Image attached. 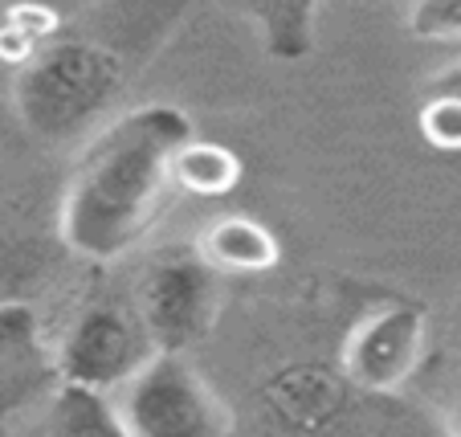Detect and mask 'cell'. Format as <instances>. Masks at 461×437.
I'll list each match as a JSON object with an SVG mask.
<instances>
[{
  "instance_id": "7c38bea8",
  "label": "cell",
  "mask_w": 461,
  "mask_h": 437,
  "mask_svg": "<svg viewBox=\"0 0 461 437\" xmlns=\"http://www.w3.org/2000/svg\"><path fill=\"white\" fill-rule=\"evenodd\" d=\"M45 437H127V429L106 393L58 385L50 401V433Z\"/></svg>"
},
{
  "instance_id": "8992f818",
  "label": "cell",
  "mask_w": 461,
  "mask_h": 437,
  "mask_svg": "<svg viewBox=\"0 0 461 437\" xmlns=\"http://www.w3.org/2000/svg\"><path fill=\"white\" fill-rule=\"evenodd\" d=\"M151 356L156 348L148 343L135 311L114 303H90L86 311H78L70 335L53 360H58L61 385L111 393V388L127 385Z\"/></svg>"
},
{
  "instance_id": "6da1fadb",
  "label": "cell",
  "mask_w": 461,
  "mask_h": 437,
  "mask_svg": "<svg viewBox=\"0 0 461 437\" xmlns=\"http://www.w3.org/2000/svg\"><path fill=\"white\" fill-rule=\"evenodd\" d=\"M192 140V119L172 103L127 111L90 140L58 201V241L82 262H119L159 221L172 159Z\"/></svg>"
},
{
  "instance_id": "5b68a950",
  "label": "cell",
  "mask_w": 461,
  "mask_h": 437,
  "mask_svg": "<svg viewBox=\"0 0 461 437\" xmlns=\"http://www.w3.org/2000/svg\"><path fill=\"white\" fill-rule=\"evenodd\" d=\"M429 351V319L417 303H384L351 323L339 351V372L356 393H401Z\"/></svg>"
},
{
  "instance_id": "7a4b0ae2",
  "label": "cell",
  "mask_w": 461,
  "mask_h": 437,
  "mask_svg": "<svg viewBox=\"0 0 461 437\" xmlns=\"http://www.w3.org/2000/svg\"><path fill=\"white\" fill-rule=\"evenodd\" d=\"M131 58L111 37L61 29L13 74V111L25 132L66 143L90 132L131 82Z\"/></svg>"
},
{
  "instance_id": "5bb4252c",
  "label": "cell",
  "mask_w": 461,
  "mask_h": 437,
  "mask_svg": "<svg viewBox=\"0 0 461 437\" xmlns=\"http://www.w3.org/2000/svg\"><path fill=\"white\" fill-rule=\"evenodd\" d=\"M417 132L429 148L437 151H461V103L457 98L425 95L417 111Z\"/></svg>"
},
{
  "instance_id": "3957f363",
  "label": "cell",
  "mask_w": 461,
  "mask_h": 437,
  "mask_svg": "<svg viewBox=\"0 0 461 437\" xmlns=\"http://www.w3.org/2000/svg\"><path fill=\"white\" fill-rule=\"evenodd\" d=\"M127 437H233V417L184 356H156L119 388Z\"/></svg>"
},
{
  "instance_id": "2e32d148",
  "label": "cell",
  "mask_w": 461,
  "mask_h": 437,
  "mask_svg": "<svg viewBox=\"0 0 461 437\" xmlns=\"http://www.w3.org/2000/svg\"><path fill=\"white\" fill-rule=\"evenodd\" d=\"M425 95H437V98H457L461 103V61H453V66H445L441 74H433L425 86Z\"/></svg>"
},
{
  "instance_id": "52a82bcc",
  "label": "cell",
  "mask_w": 461,
  "mask_h": 437,
  "mask_svg": "<svg viewBox=\"0 0 461 437\" xmlns=\"http://www.w3.org/2000/svg\"><path fill=\"white\" fill-rule=\"evenodd\" d=\"M351 401L356 388L343 380V372L319 360L282 364L261 380V409L290 437H327L348 417Z\"/></svg>"
},
{
  "instance_id": "9a60e30c",
  "label": "cell",
  "mask_w": 461,
  "mask_h": 437,
  "mask_svg": "<svg viewBox=\"0 0 461 437\" xmlns=\"http://www.w3.org/2000/svg\"><path fill=\"white\" fill-rule=\"evenodd\" d=\"M404 25L420 41H461V0H417L404 13Z\"/></svg>"
},
{
  "instance_id": "9c48e42d",
  "label": "cell",
  "mask_w": 461,
  "mask_h": 437,
  "mask_svg": "<svg viewBox=\"0 0 461 437\" xmlns=\"http://www.w3.org/2000/svg\"><path fill=\"white\" fill-rule=\"evenodd\" d=\"M192 250L212 274H266L282 262V245L274 229L245 213L209 221Z\"/></svg>"
},
{
  "instance_id": "8fae6325",
  "label": "cell",
  "mask_w": 461,
  "mask_h": 437,
  "mask_svg": "<svg viewBox=\"0 0 461 437\" xmlns=\"http://www.w3.org/2000/svg\"><path fill=\"white\" fill-rule=\"evenodd\" d=\"M241 184V156L225 143L192 135L172 159V188L188 196H229Z\"/></svg>"
},
{
  "instance_id": "e0dca14e",
  "label": "cell",
  "mask_w": 461,
  "mask_h": 437,
  "mask_svg": "<svg viewBox=\"0 0 461 437\" xmlns=\"http://www.w3.org/2000/svg\"><path fill=\"white\" fill-rule=\"evenodd\" d=\"M453 437H461V396H457V409H453Z\"/></svg>"
},
{
  "instance_id": "ba28073f",
  "label": "cell",
  "mask_w": 461,
  "mask_h": 437,
  "mask_svg": "<svg viewBox=\"0 0 461 437\" xmlns=\"http://www.w3.org/2000/svg\"><path fill=\"white\" fill-rule=\"evenodd\" d=\"M58 380V360L45 348L41 319L29 298L0 303V417L25 409Z\"/></svg>"
},
{
  "instance_id": "277c9868",
  "label": "cell",
  "mask_w": 461,
  "mask_h": 437,
  "mask_svg": "<svg viewBox=\"0 0 461 437\" xmlns=\"http://www.w3.org/2000/svg\"><path fill=\"white\" fill-rule=\"evenodd\" d=\"M217 274L196 258V250H167L143 270L135 319L156 351L184 356L209 340L217 323Z\"/></svg>"
},
{
  "instance_id": "4fadbf2b",
  "label": "cell",
  "mask_w": 461,
  "mask_h": 437,
  "mask_svg": "<svg viewBox=\"0 0 461 437\" xmlns=\"http://www.w3.org/2000/svg\"><path fill=\"white\" fill-rule=\"evenodd\" d=\"M41 262V250L33 241V229L25 225L17 201L0 188V303L5 298H25L21 287Z\"/></svg>"
},
{
  "instance_id": "30bf717a",
  "label": "cell",
  "mask_w": 461,
  "mask_h": 437,
  "mask_svg": "<svg viewBox=\"0 0 461 437\" xmlns=\"http://www.w3.org/2000/svg\"><path fill=\"white\" fill-rule=\"evenodd\" d=\"M237 13L253 25L266 58L282 61V66L311 58L314 29H319V13H322L319 5H311V0H249Z\"/></svg>"
}]
</instances>
